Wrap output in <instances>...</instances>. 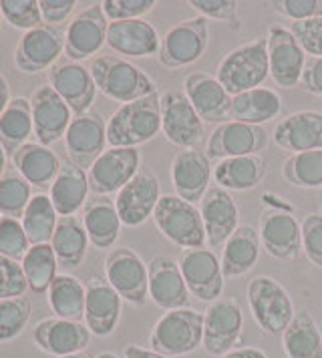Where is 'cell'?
I'll return each mask as SVG.
<instances>
[{"mask_svg": "<svg viewBox=\"0 0 322 358\" xmlns=\"http://www.w3.org/2000/svg\"><path fill=\"white\" fill-rule=\"evenodd\" d=\"M161 131V95L151 93L121 105L107 121V143L111 147H137L151 141Z\"/></svg>", "mask_w": 322, "mask_h": 358, "instance_id": "6da1fadb", "label": "cell"}, {"mask_svg": "<svg viewBox=\"0 0 322 358\" xmlns=\"http://www.w3.org/2000/svg\"><path fill=\"white\" fill-rule=\"evenodd\" d=\"M97 91L117 103H133L151 93H158L153 79L139 66L115 55H99L89 66Z\"/></svg>", "mask_w": 322, "mask_h": 358, "instance_id": "7a4b0ae2", "label": "cell"}, {"mask_svg": "<svg viewBox=\"0 0 322 358\" xmlns=\"http://www.w3.org/2000/svg\"><path fill=\"white\" fill-rule=\"evenodd\" d=\"M268 77H270V63H268L266 36L230 50L218 65V75H216V79L222 83V87L232 97L258 89Z\"/></svg>", "mask_w": 322, "mask_h": 358, "instance_id": "3957f363", "label": "cell"}, {"mask_svg": "<svg viewBox=\"0 0 322 358\" xmlns=\"http://www.w3.org/2000/svg\"><path fill=\"white\" fill-rule=\"evenodd\" d=\"M204 341V312L192 308L169 310L153 326L149 346L163 357H183Z\"/></svg>", "mask_w": 322, "mask_h": 358, "instance_id": "277c9868", "label": "cell"}, {"mask_svg": "<svg viewBox=\"0 0 322 358\" xmlns=\"http://www.w3.org/2000/svg\"><path fill=\"white\" fill-rule=\"evenodd\" d=\"M153 222L155 228L172 244L179 248L197 250L208 244L200 208H195V203H190L176 194L161 196L160 203L153 212Z\"/></svg>", "mask_w": 322, "mask_h": 358, "instance_id": "5b68a950", "label": "cell"}, {"mask_svg": "<svg viewBox=\"0 0 322 358\" xmlns=\"http://www.w3.org/2000/svg\"><path fill=\"white\" fill-rule=\"evenodd\" d=\"M248 304L260 330L270 336L284 334L296 314L286 288L270 276H256L250 280Z\"/></svg>", "mask_w": 322, "mask_h": 358, "instance_id": "8992f818", "label": "cell"}, {"mask_svg": "<svg viewBox=\"0 0 322 358\" xmlns=\"http://www.w3.org/2000/svg\"><path fill=\"white\" fill-rule=\"evenodd\" d=\"M105 278L125 302L144 306L149 298V270L131 248H113L105 258Z\"/></svg>", "mask_w": 322, "mask_h": 358, "instance_id": "52a82bcc", "label": "cell"}, {"mask_svg": "<svg viewBox=\"0 0 322 358\" xmlns=\"http://www.w3.org/2000/svg\"><path fill=\"white\" fill-rule=\"evenodd\" d=\"M208 18L195 17L177 22L174 29L161 38L158 61L167 69H179L195 63L208 49Z\"/></svg>", "mask_w": 322, "mask_h": 358, "instance_id": "ba28073f", "label": "cell"}, {"mask_svg": "<svg viewBox=\"0 0 322 358\" xmlns=\"http://www.w3.org/2000/svg\"><path fill=\"white\" fill-rule=\"evenodd\" d=\"M141 169L137 147H109L87 171L89 187L95 196L119 194Z\"/></svg>", "mask_w": 322, "mask_h": 358, "instance_id": "9c48e42d", "label": "cell"}, {"mask_svg": "<svg viewBox=\"0 0 322 358\" xmlns=\"http://www.w3.org/2000/svg\"><path fill=\"white\" fill-rule=\"evenodd\" d=\"M244 314L236 298H220L204 312L202 346L211 357H224L240 344Z\"/></svg>", "mask_w": 322, "mask_h": 358, "instance_id": "30bf717a", "label": "cell"}, {"mask_svg": "<svg viewBox=\"0 0 322 358\" xmlns=\"http://www.w3.org/2000/svg\"><path fill=\"white\" fill-rule=\"evenodd\" d=\"M181 276L192 296L202 302H218L224 294V272L218 256L208 248L183 250L177 258Z\"/></svg>", "mask_w": 322, "mask_h": 358, "instance_id": "8fae6325", "label": "cell"}, {"mask_svg": "<svg viewBox=\"0 0 322 358\" xmlns=\"http://www.w3.org/2000/svg\"><path fill=\"white\" fill-rule=\"evenodd\" d=\"M161 131L167 141L181 149H197L204 139V121L179 91L161 95Z\"/></svg>", "mask_w": 322, "mask_h": 358, "instance_id": "7c38bea8", "label": "cell"}, {"mask_svg": "<svg viewBox=\"0 0 322 358\" xmlns=\"http://www.w3.org/2000/svg\"><path fill=\"white\" fill-rule=\"evenodd\" d=\"M107 145V121L97 111L73 117L64 133V149L71 163L80 169H91L93 163L105 153Z\"/></svg>", "mask_w": 322, "mask_h": 358, "instance_id": "4fadbf2b", "label": "cell"}, {"mask_svg": "<svg viewBox=\"0 0 322 358\" xmlns=\"http://www.w3.org/2000/svg\"><path fill=\"white\" fill-rule=\"evenodd\" d=\"M270 135L258 125H246L240 121H224L211 131L208 139L209 159H230V157H246L260 155L268 147Z\"/></svg>", "mask_w": 322, "mask_h": 358, "instance_id": "5bb4252c", "label": "cell"}, {"mask_svg": "<svg viewBox=\"0 0 322 358\" xmlns=\"http://www.w3.org/2000/svg\"><path fill=\"white\" fill-rule=\"evenodd\" d=\"M161 199L160 179L151 169H139V173L115 197V208L121 217V224L129 228H137L145 224Z\"/></svg>", "mask_w": 322, "mask_h": 358, "instance_id": "9a60e30c", "label": "cell"}, {"mask_svg": "<svg viewBox=\"0 0 322 358\" xmlns=\"http://www.w3.org/2000/svg\"><path fill=\"white\" fill-rule=\"evenodd\" d=\"M107 29L109 20L103 13L101 2L91 4L73 18L64 33V55L71 59V63H80L99 52L107 43Z\"/></svg>", "mask_w": 322, "mask_h": 358, "instance_id": "2e32d148", "label": "cell"}, {"mask_svg": "<svg viewBox=\"0 0 322 358\" xmlns=\"http://www.w3.org/2000/svg\"><path fill=\"white\" fill-rule=\"evenodd\" d=\"M64 50V33L59 27L41 24L22 34L15 52V65L24 75H34L55 66Z\"/></svg>", "mask_w": 322, "mask_h": 358, "instance_id": "e0dca14e", "label": "cell"}, {"mask_svg": "<svg viewBox=\"0 0 322 358\" xmlns=\"http://www.w3.org/2000/svg\"><path fill=\"white\" fill-rule=\"evenodd\" d=\"M270 77L282 89H294L300 85L306 65V52L284 27H270L266 34Z\"/></svg>", "mask_w": 322, "mask_h": 358, "instance_id": "ac0fdd59", "label": "cell"}, {"mask_svg": "<svg viewBox=\"0 0 322 358\" xmlns=\"http://www.w3.org/2000/svg\"><path fill=\"white\" fill-rule=\"evenodd\" d=\"M31 111L34 137L41 145L50 147L63 139L73 121V111L50 85H43L32 93Z\"/></svg>", "mask_w": 322, "mask_h": 358, "instance_id": "d6986e66", "label": "cell"}, {"mask_svg": "<svg viewBox=\"0 0 322 358\" xmlns=\"http://www.w3.org/2000/svg\"><path fill=\"white\" fill-rule=\"evenodd\" d=\"M260 242L276 260L292 262L302 252V226L290 212L268 210L260 217Z\"/></svg>", "mask_w": 322, "mask_h": 358, "instance_id": "ffe728a7", "label": "cell"}, {"mask_svg": "<svg viewBox=\"0 0 322 358\" xmlns=\"http://www.w3.org/2000/svg\"><path fill=\"white\" fill-rule=\"evenodd\" d=\"M48 85L59 93L75 117L91 111L97 97V85L89 69L79 63H59L48 69Z\"/></svg>", "mask_w": 322, "mask_h": 358, "instance_id": "44dd1931", "label": "cell"}, {"mask_svg": "<svg viewBox=\"0 0 322 358\" xmlns=\"http://www.w3.org/2000/svg\"><path fill=\"white\" fill-rule=\"evenodd\" d=\"M85 326L99 338L111 336L121 320L123 298L113 290L107 280L89 278L85 286Z\"/></svg>", "mask_w": 322, "mask_h": 358, "instance_id": "7402d4cb", "label": "cell"}, {"mask_svg": "<svg viewBox=\"0 0 322 358\" xmlns=\"http://www.w3.org/2000/svg\"><path fill=\"white\" fill-rule=\"evenodd\" d=\"M149 298L155 306L169 310L190 308V290L181 276L179 264L169 256H153L149 264Z\"/></svg>", "mask_w": 322, "mask_h": 358, "instance_id": "603a6c76", "label": "cell"}, {"mask_svg": "<svg viewBox=\"0 0 322 358\" xmlns=\"http://www.w3.org/2000/svg\"><path fill=\"white\" fill-rule=\"evenodd\" d=\"M34 344L52 357H66L85 352L91 344V330L83 322L63 320V318H45L32 328Z\"/></svg>", "mask_w": 322, "mask_h": 358, "instance_id": "cb8c5ba5", "label": "cell"}, {"mask_svg": "<svg viewBox=\"0 0 322 358\" xmlns=\"http://www.w3.org/2000/svg\"><path fill=\"white\" fill-rule=\"evenodd\" d=\"M183 95L192 103L204 123H224L225 117H230L232 95L209 73H190L183 79Z\"/></svg>", "mask_w": 322, "mask_h": 358, "instance_id": "d4e9b609", "label": "cell"}, {"mask_svg": "<svg viewBox=\"0 0 322 358\" xmlns=\"http://www.w3.org/2000/svg\"><path fill=\"white\" fill-rule=\"evenodd\" d=\"M200 213L202 222L206 228V240L209 248H220L224 245L230 236L240 228L238 220L240 212L230 192L222 187H209L206 196L200 201Z\"/></svg>", "mask_w": 322, "mask_h": 358, "instance_id": "484cf974", "label": "cell"}, {"mask_svg": "<svg viewBox=\"0 0 322 358\" xmlns=\"http://www.w3.org/2000/svg\"><path fill=\"white\" fill-rule=\"evenodd\" d=\"M211 179V163L206 151L200 149H181L172 162V181L176 196L197 203L206 196Z\"/></svg>", "mask_w": 322, "mask_h": 358, "instance_id": "4316f807", "label": "cell"}, {"mask_svg": "<svg viewBox=\"0 0 322 358\" xmlns=\"http://www.w3.org/2000/svg\"><path fill=\"white\" fill-rule=\"evenodd\" d=\"M107 45L119 55L144 59L160 52L161 38L158 29L144 18L115 20L107 29Z\"/></svg>", "mask_w": 322, "mask_h": 358, "instance_id": "83f0119b", "label": "cell"}, {"mask_svg": "<svg viewBox=\"0 0 322 358\" xmlns=\"http://www.w3.org/2000/svg\"><path fill=\"white\" fill-rule=\"evenodd\" d=\"M272 137L276 145L290 153L322 149V113L298 111L288 115L276 123Z\"/></svg>", "mask_w": 322, "mask_h": 358, "instance_id": "f1b7e54d", "label": "cell"}, {"mask_svg": "<svg viewBox=\"0 0 322 358\" xmlns=\"http://www.w3.org/2000/svg\"><path fill=\"white\" fill-rule=\"evenodd\" d=\"M89 242L99 250H113L121 236V217L115 201L107 196H93L87 199L80 217Z\"/></svg>", "mask_w": 322, "mask_h": 358, "instance_id": "f546056e", "label": "cell"}, {"mask_svg": "<svg viewBox=\"0 0 322 358\" xmlns=\"http://www.w3.org/2000/svg\"><path fill=\"white\" fill-rule=\"evenodd\" d=\"M16 171L31 183L32 187L48 189L59 176L63 163L57 153L47 145L29 141L13 155Z\"/></svg>", "mask_w": 322, "mask_h": 358, "instance_id": "4dcf8cb0", "label": "cell"}, {"mask_svg": "<svg viewBox=\"0 0 322 358\" xmlns=\"http://www.w3.org/2000/svg\"><path fill=\"white\" fill-rule=\"evenodd\" d=\"M89 192L91 187H89L87 171L77 167L75 163L66 162L63 163L55 183L50 185V201L59 217L75 215L80 208H85Z\"/></svg>", "mask_w": 322, "mask_h": 358, "instance_id": "1f68e13d", "label": "cell"}, {"mask_svg": "<svg viewBox=\"0 0 322 358\" xmlns=\"http://www.w3.org/2000/svg\"><path fill=\"white\" fill-rule=\"evenodd\" d=\"M268 173V163L262 155L222 159L214 169L218 187L225 192H248L258 187Z\"/></svg>", "mask_w": 322, "mask_h": 358, "instance_id": "d6a6232c", "label": "cell"}, {"mask_svg": "<svg viewBox=\"0 0 322 358\" xmlns=\"http://www.w3.org/2000/svg\"><path fill=\"white\" fill-rule=\"evenodd\" d=\"M89 244H91L89 236H87L85 226L77 215L59 217L57 229H55L52 240H50V248L55 250L59 268H63L64 274L77 270L83 264Z\"/></svg>", "mask_w": 322, "mask_h": 358, "instance_id": "836d02e7", "label": "cell"}, {"mask_svg": "<svg viewBox=\"0 0 322 358\" xmlns=\"http://www.w3.org/2000/svg\"><path fill=\"white\" fill-rule=\"evenodd\" d=\"M260 231L252 226H240L222 250V272L224 278H240L248 274L260 258Z\"/></svg>", "mask_w": 322, "mask_h": 358, "instance_id": "e575fe53", "label": "cell"}, {"mask_svg": "<svg viewBox=\"0 0 322 358\" xmlns=\"http://www.w3.org/2000/svg\"><path fill=\"white\" fill-rule=\"evenodd\" d=\"M280 113H282V99L272 89L258 87L232 97V109H230L232 121L262 127L264 123L276 119Z\"/></svg>", "mask_w": 322, "mask_h": 358, "instance_id": "d590c367", "label": "cell"}, {"mask_svg": "<svg viewBox=\"0 0 322 358\" xmlns=\"http://www.w3.org/2000/svg\"><path fill=\"white\" fill-rule=\"evenodd\" d=\"M282 346L288 358H322V334L310 312L294 314L290 326L282 334Z\"/></svg>", "mask_w": 322, "mask_h": 358, "instance_id": "8d00e7d4", "label": "cell"}, {"mask_svg": "<svg viewBox=\"0 0 322 358\" xmlns=\"http://www.w3.org/2000/svg\"><path fill=\"white\" fill-rule=\"evenodd\" d=\"M31 135H34L31 101L27 97H15L8 103L6 111L0 115V145L6 153L15 155L20 147L29 143Z\"/></svg>", "mask_w": 322, "mask_h": 358, "instance_id": "74e56055", "label": "cell"}, {"mask_svg": "<svg viewBox=\"0 0 322 358\" xmlns=\"http://www.w3.org/2000/svg\"><path fill=\"white\" fill-rule=\"evenodd\" d=\"M48 306L57 318L80 322L85 320V286L71 274H59L48 288Z\"/></svg>", "mask_w": 322, "mask_h": 358, "instance_id": "f35d334b", "label": "cell"}, {"mask_svg": "<svg viewBox=\"0 0 322 358\" xmlns=\"http://www.w3.org/2000/svg\"><path fill=\"white\" fill-rule=\"evenodd\" d=\"M57 222H59V213L50 201V196L45 194L32 196L31 203L20 220L31 245L50 244L52 234L57 229Z\"/></svg>", "mask_w": 322, "mask_h": 358, "instance_id": "ab89813d", "label": "cell"}, {"mask_svg": "<svg viewBox=\"0 0 322 358\" xmlns=\"http://www.w3.org/2000/svg\"><path fill=\"white\" fill-rule=\"evenodd\" d=\"M22 274L27 278V284L34 294L48 292L52 280L59 276L57 268L59 262L55 256V250L50 244L31 245V250L27 252V256L20 262Z\"/></svg>", "mask_w": 322, "mask_h": 358, "instance_id": "60d3db41", "label": "cell"}, {"mask_svg": "<svg viewBox=\"0 0 322 358\" xmlns=\"http://www.w3.org/2000/svg\"><path fill=\"white\" fill-rule=\"evenodd\" d=\"M282 176L294 187H322V149L292 153L282 165Z\"/></svg>", "mask_w": 322, "mask_h": 358, "instance_id": "b9f144b4", "label": "cell"}, {"mask_svg": "<svg viewBox=\"0 0 322 358\" xmlns=\"http://www.w3.org/2000/svg\"><path fill=\"white\" fill-rule=\"evenodd\" d=\"M32 199L31 183L18 171L4 173L0 178V215L22 220Z\"/></svg>", "mask_w": 322, "mask_h": 358, "instance_id": "7bdbcfd3", "label": "cell"}, {"mask_svg": "<svg viewBox=\"0 0 322 358\" xmlns=\"http://www.w3.org/2000/svg\"><path fill=\"white\" fill-rule=\"evenodd\" d=\"M32 304L27 296L0 300V342L15 341L29 326Z\"/></svg>", "mask_w": 322, "mask_h": 358, "instance_id": "ee69618b", "label": "cell"}, {"mask_svg": "<svg viewBox=\"0 0 322 358\" xmlns=\"http://www.w3.org/2000/svg\"><path fill=\"white\" fill-rule=\"evenodd\" d=\"M0 15L10 27L24 33L45 24L38 0H0Z\"/></svg>", "mask_w": 322, "mask_h": 358, "instance_id": "f6af8a7d", "label": "cell"}, {"mask_svg": "<svg viewBox=\"0 0 322 358\" xmlns=\"http://www.w3.org/2000/svg\"><path fill=\"white\" fill-rule=\"evenodd\" d=\"M31 250V242L20 220L0 217V254L15 262H22L27 252Z\"/></svg>", "mask_w": 322, "mask_h": 358, "instance_id": "bcb514c9", "label": "cell"}, {"mask_svg": "<svg viewBox=\"0 0 322 358\" xmlns=\"http://www.w3.org/2000/svg\"><path fill=\"white\" fill-rule=\"evenodd\" d=\"M290 33L294 34L306 55L312 59H322V17L292 22Z\"/></svg>", "mask_w": 322, "mask_h": 358, "instance_id": "7dc6e473", "label": "cell"}, {"mask_svg": "<svg viewBox=\"0 0 322 358\" xmlns=\"http://www.w3.org/2000/svg\"><path fill=\"white\" fill-rule=\"evenodd\" d=\"M29 284L20 264L0 254V300L16 298L27 292Z\"/></svg>", "mask_w": 322, "mask_h": 358, "instance_id": "c3c4849f", "label": "cell"}, {"mask_svg": "<svg viewBox=\"0 0 322 358\" xmlns=\"http://www.w3.org/2000/svg\"><path fill=\"white\" fill-rule=\"evenodd\" d=\"M103 13L109 22L115 20H135L153 10L155 0H105L101 2Z\"/></svg>", "mask_w": 322, "mask_h": 358, "instance_id": "681fc988", "label": "cell"}, {"mask_svg": "<svg viewBox=\"0 0 322 358\" xmlns=\"http://www.w3.org/2000/svg\"><path fill=\"white\" fill-rule=\"evenodd\" d=\"M302 226V250L310 264L322 270V213L306 215Z\"/></svg>", "mask_w": 322, "mask_h": 358, "instance_id": "f907efd6", "label": "cell"}, {"mask_svg": "<svg viewBox=\"0 0 322 358\" xmlns=\"http://www.w3.org/2000/svg\"><path fill=\"white\" fill-rule=\"evenodd\" d=\"M270 4L280 17L290 18L292 22L322 17V0H274Z\"/></svg>", "mask_w": 322, "mask_h": 358, "instance_id": "816d5d0a", "label": "cell"}, {"mask_svg": "<svg viewBox=\"0 0 322 358\" xmlns=\"http://www.w3.org/2000/svg\"><path fill=\"white\" fill-rule=\"evenodd\" d=\"M193 6L204 18H216L224 22H238V2L236 0H192Z\"/></svg>", "mask_w": 322, "mask_h": 358, "instance_id": "f5cc1de1", "label": "cell"}, {"mask_svg": "<svg viewBox=\"0 0 322 358\" xmlns=\"http://www.w3.org/2000/svg\"><path fill=\"white\" fill-rule=\"evenodd\" d=\"M38 6H41L43 22L57 27V24H63L64 20L73 15L77 2L75 0H38Z\"/></svg>", "mask_w": 322, "mask_h": 358, "instance_id": "db71d44e", "label": "cell"}, {"mask_svg": "<svg viewBox=\"0 0 322 358\" xmlns=\"http://www.w3.org/2000/svg\"><path fill=\"white\" fill-rule=\"evenodd\" d=\"M300 87L304 89L306 93L322 97V59H312V57L306 59Z\"/></svg>", "mask_w": 322, "mask_h": 358, "instance_id": "11a10c76", "label": "cell"}, {"mask_svg": "<svg viewBox=\"0 0 322 358\" xmlns=\"http://www.w3.org/2000/svg\"><path fill=\"white\" fill-rule=\"evenodd\" d=\"M220 358H268L266 352L262 348H256V346H241V348H234L230 350L227 355Z\"/></svg>", "mask_w": 322, "mask_h": 358, "instance_id": "9f6ffc18", "label": "cell"}, {"mask_svg": "<svg viewBox=\"0 0 322 358\" xmlns=\"http://www.w3.org/2000/svg\"><path fill=\"white\" fill-rule=\"evenodd\" d=\"M123 358H167L160 355V352H155V350H147L144 346H139V344H129L125 346V350H123Z\"/></svg>", "mask_w": 322, "mask_h": 358, "instance_id": "6f0895ef", "label": "cell"}, {"mask_svg": "<svg viewBox=\"0 0 322 358\" xmlns=\"http://www.w3.org/2000/svg\"><path fill=\"white\" fill-rule=\"evenodd\" d=\"M10 101H13L10 99V85L4 79V75L0 73V115L6 111V107H8Z\"/></svg>", "mask_w": 322, "mask_h": 358, "instance_id": "680465c9", "label": "cell"}, {"mask_svg": "<svg viewBox=\"0 0 322 358\" xmlns=\"http://www.w3.org/2000/svg\"><path fill=\"white\" fill-rule=\"evenodd\" d=\"M4 169H6V151L0 145V178L4 176Z\"/></svg>", "mask_w": 322, "mask_h": 358, "instance_id": "91938a15", "label": "cell"}, {"mask_svg": "<svg viewBox=\"0 0 322 358\" xmlns=\"http://www.w3.org/2000/svg\"><path fill=\"white\" fill-rule=\"evenodd\" d=\"M59 358H91L89 355H85V352H77V355H66V357H59Z\"/></svg>", "mask_w": 322, "mask_h": 358, "instance_id": "94428289", "label": "cell"}, {"mask_svg": "<svg viewBox=\"0 0 322 358\" xmlns=\"http://www.w3.org/2000/svg\"><path fill=\"white\" fill-rule=\"evenodd\" d=\"M95 358H119L117 355H113V352H101V355H97Z\"/></svg>", "mask_w": 322, "mask_h": 358, "instance_id": "6125c7cd", "label": "cell"}, {"mask_svg": "<svg viewBox=\"0 0 322 358\" xmlns=\"http://www.w3.org/2000/svg\"><path fill=\"white\" fill-rule=\"evenodd\" d=\"M318 199H321V213H322V187H321V196H318Z\"/></svg>", "mask_w": 322, "mask_h": 358, "instance_id": "be15d7a7", "label": "cell"}, {"mask_svg": "<svg viewBox=\"0 0 322 358\" xmlns=\"http://www.w3.org/2000/svg\"><path fill=\"white\" fill-rule=\"evenodd\" d=\"M0 20H2V15H0Z\"/></svg>", "mask_w": 322, "mask_h": 358, "instance_id": "e7e4bbea", "label": "cell"}, {"mask_svg": "<svg viewBox=\"0 0 322 358\" xmlns=\"http://www.w3.org/2000/svg\"><path fill=\"white\" fill-rule=\"evenodd\" d=\"M0 217H2V215H0Z\"/></svg>", "mask_w": 322, "mask_h": 358, "instance_id": "03108f58", "label": "cell"}]
</instances>
